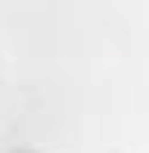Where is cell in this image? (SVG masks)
Masks as SVG:
<instances>
[{
  "label": "cell",
  "instance_id": "cell-1",
  "mask_svg": "<svg viewBox=\"0 0 149 153\" xmlns=\"http://www.w3.org/2000/svg\"><path fill=\"white\" fill-rule=\"evenodd\" d=\"M21 153H29V150H21Z\"/></svg>",
  "mask_w": 149,
  "mask_h": 153
}]
</instances>
